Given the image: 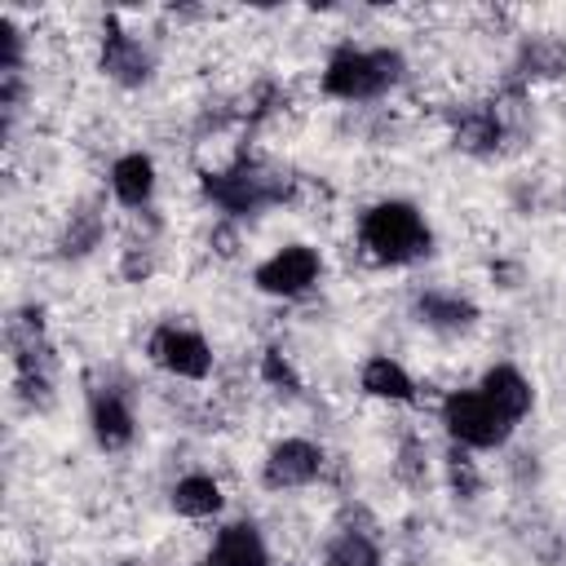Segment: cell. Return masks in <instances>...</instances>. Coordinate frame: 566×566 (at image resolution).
I'll list each match as a JSON object with an SVG mask.
<instances>
[{"label":"cell","instance_id":"obj_10","mask_svg":"<svg viewBox=\"0 0 566 566\" xmlns=\"http://www.w3.org/2000/svg\"><path fill=\"white\" fill-rule=\"evenodd\" d=\"M111 190L124 208H146L155 199V164L150 155L133 150V155H119L111 164Z\"/></svg>","mask_w":566,"mask_h":566},{"label":"cell","instance_id":"obj_13","mask_svg":"<svg viewBox=\"0 0 566 566\" xmlns=\"http://www.w3.org/2000/svg\"><path fill=\"white\" fill-rule=\"evenodd\" d=\"M416 314H420V323L433 327V332H469L473 318H478V310H473L469 301L451 296V292H424V296L416 301Z\"/></svg>","mask_w":566,"mask_h":566},{"label":"cell","instance_id":"obj_9","mask_svg":"<svg viewBox=\"0 0 566 566\" xmlns=\"http://www.w3.org/2000/svg\"><path fill=\"white\" fill-rule=\"evenodd\" d=\"M88 424H93L97 447H106V451H124V447L133 442V411H128V402H124L115 389H102V394L93 398Z\"/></svg>","mask_w":566,"mask_h":566},{"label":"cell","instance_id":"obj_4","mask_svg":"<svg viewBox=\"0 0 566 566\" xmlns=\"http://www.w3.org/2000/svg\"><path fill=\"white\" fill-rule=\"evenodd\" d=\"M318 274H323L318 252L305 248V243H287V248H279L274 256H265L252 279H256V287L270 292V296H301V292H310V287L318 283Z\"/></svg>","mask_w":566,"mask_h":566},{"label":"cell","instance_id":"obj_19","mask_svg":"<svg viewBox=\"0 0 566 566\" xmlns=\"http://www.w3.org/2000/svg\"><path fill=\"white\" fill-rule=\"evenodd\" d=\"M199 566H217V562H199Z\"/></svg>","mask_w":566,"mask_h":566},{"label":"cell","instance_id":"obj_12","mask_svg":"<svg viewBox=\"0 0 566 566\" xmlns=\"http://www.w3.org/2000/svg\"><path fill=\"white\" fill-rule=\"evenodd\" d=\"M212 562L217 566H270V548H265V539L252 522H230L217 535Z\"/></svg>","mask_w":566,"mask_h":566},{"label":"cell","instance_id":"obj_17","mask_svg":"<svg viewBox=\"0 0 566 566\" xmlns=\"http://www.w3.org/2000/svg\"><path fill=\"white\" fill-rule=\"evenodd\" d=\"M495 137H500V124H495L491 111H478V115L460 128V142H464L469 150H486V146H495Z\"/></svg>","mask_w":566,"mask_h":566},{"label":"cell","instance_id":"obj_15","mask_svg":"<svg viewBox=\"0 0 566 566\" xmlns=\"http://www.w3.org/2000/svg\"><path fill=\"white\" fill-rule=\"evenodd\" d=\"M172 509L181 517H212L221 509V486L208 473H190L172 486Z\"/></svg>","mask_w":566,"mask_h":566},{"label":"cell","instance_id":"obj_2","mask_svg":"<svg viewBox=\"0 0 566 566\" xmlns=\"http://www.w3.org/2000/svg\"><path fill=\"white\" fill-rule=\"evenodd\" d=\"M402 80V57L394 49H340L323 71V88L340 102L380 97Z\"/></svg>","mask_w":566,"mask_h":566},{"label":"cell","instance_id":"obj_6","mask_svg":"<svg viewBox=\"0 0 566 566\" xmlns=\"http://www.w3.org/2000/svg\"><path fill=\"white\" fill-rule=\"evenodd\" d=\"M323 469V451L305 438H283L270 455H265V486L270 491H292V486H310Z\"/></svg>","mask_w":566,"mask_h":566},{"label":"cell","instance_id":"obj_1","mask_svg":"<svg viewBox=\"0 0 566 566\" xmlns=\"http://www.w3.org/2000/svg\"><path fill=\"white\" fill-rule=\"evenodd\" d=\"M429 243H433V234H429L424 217L402 199L376 203L363 217V248L385 265H411L429 252Z\"/></svg>","mask_w":566,"mask_h":566},{"label":"cell","instance_id":"obj_7","mask_svg":"<svg viewBox=\"0 0 566 566\" xmlns=\"http://www.w3.org/2000/svg\"><path fill=\"white\" fill-rule=\"evenodd\" d=\"M203 190H208V199H212L217 208H226V212H256L261 203H270V199L279 195V190L270 186V177L256 172V168L217 172V177L203 181Z\"/></svg>","mask_w":566,"mask_h":566},{"label":"cell","instance_id":"obj_14","mask_svg":"<svg viewBox=\"0 0 566 566\" xmlns=\"http://www.w3.org/2000/svg\"><path fill=\"white\" fill-rule=\"evenodd\" d=\"M363 389L371 394V398H385V402H411L416 398V385H411V376L394 363V358H367V367H363Z\"/></svg>","mask_w":566,"mask_h":566},{"label":"cell","instance_id":"obj_8","mask_svg":"<svg viewBox=\"0 0 566 566\" xmlns=\"http://www.w3.org/2000/svg\"><path fill=\"white\" fill-rule=\"evenodd\" d=\"M102 71H106L111 80L137 88V84L150 80V53L142 49V40H133V35H124V31H111V35L102 40Z\"/></svg>","mask_w":566,"mask_h":566},{"label":"cell","instance_id":"obj_3","mask_svg":"<svg viewBox=\"0 0 566 566\" xmlns=\"http://www.w3.org/2000/svg\"><path fill=\"white\" fill-rule=\"evenodd\" d=\"M442 424H447V433H451L460 447H478V451L504 447L509 433H513V420H509L482 389H455V394L442 402Z\"/></svg>","mask_w":566,"mask_h":566},{"label":"cell","instance_id":"obj_11","mask_svg":"<svg viewBox=\"0 0 566 566\" xmlns=\"http://www.w3.org/2000/svg\"><path fill=\"white\" fill-rule=\"evenodd\" d=\"M509 420H522L526 411H531V402H535V389H531V380L517 371V367H509V363H495L486 376H482V385H478Z\"/></svg>","mask_w":566,"mask_h":566},{"label":"cell","instance_id":"obj_18","mask_svg":"<svg viewBox=\"0 0 566 566\" xmlns=\"http://www.w3.org/2000/svg\"><path fill=\"white\" fill-rule=\"evenodd\" d=\"M265 376H270L274 385H287V389H296V376H292V367H287V358H283L279 349H270V354H265Z\"/></svg>","mask_w":566,"mask_h":566},{"label":"cell","instance_id":"obj_5","mask_svg":"<svg viewBox=\"0 0 566 566\" xmlns=\"http://www.w3.org/2000/svg\"><path fill=\"white\" fill-rule=\"evenodd\" d=\"M150 358L177 380H203L212 371V349L190 327H159L150 336Z\"/></svg>","mask_w":566,"mask_h":566},{"label":"cell","instance_id":"obj_16","mask_svg":"<svg viewBox=\"0 0 566 566\" xmlns=\"http://www.w3.org/2000/svg\"><path fill=\"white\" fill-rule=\"evenodd\" d=\"M327 566H380V548L363 531H340L327 544Z\"/></svg>","mask_w":566,"mask_h":566}]
</instances>
